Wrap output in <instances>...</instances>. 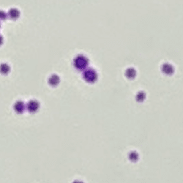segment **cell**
Here are the masks:
<instances>
[{
	"mask_svg": "<svg viewBox=\"0 0 183 183\" xmlns=\"http://www.w3.org/2000/svg\"><path fill=\"white\" fill-rule=\"evenodd\" d=\"M8 17L12 20H17L19 17H20V11L16 8H12L9 10L7 13Z\"/></svg>",
	"mask_w": 183,
	"mask_h": 183,
	"instance_id": "4",
	"label": "cell"
},
{
	"mask_svg": "<svg viewBox=\"0 0 183 183\" xmlns=\"http://www.w3.org/2000/svg\"><path fill=\"white\" fill-rule=\"evenodd\" d=\"M25 105L24 102H22L21 100H18L15 103L14 105V110L18 114H22L25 110Z\"/></svg>",
	"mask_w": 183,
	"mask_h": 183,
	"instance_id": "5",
	"label": "cell"
},
{
	"mask_svg": "<svg viewBox=\"0 0 183 183\" xmlns=\"http://www.w3.org/2000/svg\"><path fill=\"white\" fill-rule=\"evenodd\" d=\"M40 108V103L35 100H32L29 101L26 105V108L29 111V112L35 113L37 111V110Z\"/></svg>",
	"mask_w": 183,
	"mask_h": 183,
	"instance_id": "2",
	"label": "cell"
},
{
	"mask_svg": "<svg viewBox=\"0 0 183 183\" xmlns=\"http://www.w3.org/2000/svg\"><path fill=\"white\" fill-rule=\"evenodd\" d=\"M0 27H1V23H0Z\"/></svg>",
	"mask_w": 183,
	"mask_h": 183,
	"instance_id": "10",
	"label": "cell"
},
{
	"mask_svg": "<svg viewBox=\"0 0 183 183\" xmlns=\"http://www.w3.org/2000/svg\"><path fill=\"white\" fill-rule=\"evenodd\" d=\"M83 77L87 81L93 82L96 80L97 74L92 70H89L85 72L84 74H83Z\"/></svg>",
	"mask_w": 183,
	"mask_h": 183,
	"instance_id": "3",
	"label": "cell"
},
{
	"mask_svg": "<svg viewBox=\"0 0 183 183\" xmlns=\"http://www.w3.org/2000/svg\"><path fill=\"white\" fill-rule=\"evenodd\" d=\"M3 43V37L1 35H0V45Z\"/></svg>",
	"mask_w": 183,
	"mask_h": 183,
	"instance_id": "9",
	"label": "cell"
},
{
	"mask_svg": "<svg viewBox=\"0 0 183 183\" xmlns=\"http://www.w3.org/2000/svg\"><path fill=\"white\" fill-rule=\"evenodd\" d=\"M10 70V67L7 63H2L0 65V73L3 75L8 74Z\"/></svg>",
	"mask_w": 183,
	"mask_h": 183,
	"instance_id": "7",
	"label": "cell"
},
{
	"mask_svg": "<svg viewBox=\"0 0 183 183\" xmlns=\"http://www.w3.org/2000/svg\"><path fill=\"white\" fill-rule=\"evenodd\" d=\"M48 83H49V84L51 85V86H57V85L59 83V78L55 74L52 75V76L49 78V79H48Z\"/></svg>",
	"mask_w": 183,
	"mask_h": 183,
	"instance_id": "6",
	"label": "cell"
},
{
	"mask_svg": "<svg viewBox=\"0 0 183 183\" xmlns=\"http://www.w3.org/2000/svg\"><path fill=\"white\" fill-rule=\"evenodd\" d=\"M8 18V15L4 10H0V20H5Z\"/></svg>",
	"mask_w": 183,
	"mask_h": 183,
	"instance_id": "8",
	"label": "cell"
},
{
	"mask_svg": "<svg viewBox=\"0 0 183 183\" xmlns=\"http://www.w3.org/2000/svg\"><path fill=\"white\" fill-rule=\"evenodd\" d=\"M74 65L78 70H83L87 65V59L83 56H78L75 59Z\"/></svg>",
	"mask_w": 183,
	"mask_h": 183,
	"instance_id": "1",
	"label": "cell"
}]
</instances>
